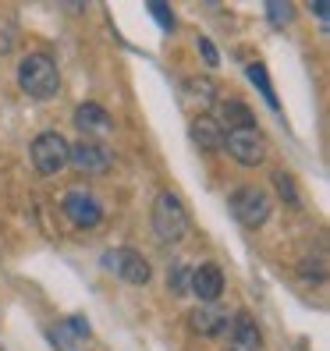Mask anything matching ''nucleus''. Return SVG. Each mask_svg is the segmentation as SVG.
Here are the masks:
<instances>
[{"label": "nucleus", "instance_id": "f257e3e1", "mask_svg": "<svg viewBox=\"0 0 330 351\" xmlns=\"http://www.w3.org/2000/svg\"><path fill=\"white\" fill-rule=\"evenodd\" d=\"M18 86L29 99H54L60 93V75L57 64L47 53H29L22 64H18Z\"/></svg>", "mask_w": 330, "mask_h": 351}, {"label": "nucleus", "instance_id": "f03ea898", "mask_svg": "<svg viewBox=\"0 0 330 351\" xmlns=\"http://www.w3.org/2000/svg\"><path fill=\"white\" fill-rule=\"evenodd\" d=\"M153 231H156V241L163 245H178L185 234H189V213L178 195L171 192H160L156 202H153Z\"/></svg>", "mask_w": 330, "mask_h": 351}, {"label": "nucleus", "instance_id": "7ed1b4c3", "mask_svg": "<svg viewBox=\"0 0 330 351\" xmlns=\"http://www.w3.org/2000/svg\"><path fill=\"white\" fill-rule=\"evenodd\" d=\"M231 213L241 227H249V231H256V227L266 223V217H270V195H266L263 189H256V184H241V189L231 192Z\"/></svg>", "mask_w": 330, "mask_h": 351}, {"label": "nucleus", "instance_id": "20e7f679", "mask_svg": "<svg viewBox=\"0 0 330 351\" xmlns=\"http://www.w3.org/2000/svg\"><path fill=\"white\" fill-rule=\"evenodd\" d=\"M32 167L39 174H47V178L64 171L68 167V142H64V135L60 132L36 135V142H32Z\"/></svg>", "mask_w": 330, "mask_h": 351}, {"label": "nucleus", "instance_id": "39448f33", "mask_svg": "<svg viewBox=\"0 0 330 351\" xmlns=\"http://www.w3.org/2000/svg\"><path fill=\"white\" fill-rule=\"evenodd\" d=\"M224 146H228V153L245 163V167H259V163L266 160V138L259 128H241V132H228V138H224Z\"/></svg>", "mask_w": 330, "mask_h": 351}, {"label": "nucleus", "instance_id": "423d86ee", "mask_svg": "<svg viewBox=\"0 0 330 351\" xmlns=\"http://www.w3.org/2000/svg\"><path fill=\"white\" fill-rule=\"evenodd\" d=\"M68 163L82 174H107L110 171V153L93 138H78V142H68Z\"/></svg>", "mask_w": 330, "mask_h": 351}, {"label": "nucleus", "instance_id": "0eeeda50", "mask_svg": "<svg viewBox=\"0 0 330 351\" xmlns=\"http://www.w3.org/2000/svg\"><path fill=\"white\" fill-rule=\"evenodd\" d=\"M103 263H107V270H114L121 280H128V284H146L153 277L150 263L142 259V252H135V249H114V252L103 256Z\"/></svg>", "mask_w": 330, "mask_h": 351}, {"label": "nucleus", "instance_id": "6e6552de", "mask_svg": "<svg viewBox=\"0 0 330 351\" xmlns=\"http://www.w3.org/2000/svg\"><path fill=\"white\" fill-rule=\"evenodd\" d=\"M60 210H64V217L75 223V227H96L103 220V206L89 195V192H64V199H60Z\"/></svg>", "mask_w": 330, "mask_h": 351}, {"label": "nucleus", "instance_id": "1a4fd4ad", "mask_svg": "<svg viewBox=\"0 0 330 351\" xmlns=\"http://www.w3.org/2000/svg\"><path fill=\"white\" fill-rule=\"evenodd\" d=\"M189 291H196L199 302H210V305H213V302L220 298V291H224V274L217 270L213 263L199 266V270L189 274Z\"/></svg>", "mask_w": 330, "mask_h": 351}, {"label": "nucleus", "instance_id": "9d476101", "mask_svg": "<svg viewBox=\"0 0 330 351\" xmlns=\"http://www.w3.org/2000/svg\"><path fill=\"white\" fill-rule=\"evenodd\" d=\"M228 351H263V334H259V326L252 323L249 313H235Z\"/></svg>", "mask_w": 330, "mask_h": 351}, {"label": "nucleus", "instance_id": "9b49d317", "mask_svg": "<svg viewBox=\"0 0 330 351\" xmlns=\"http://www.w3.org/2000/svg\"><path fill=\"white\" fill-rule=\"evenodd\" d=\"M217 128L224 132H241V128H256V121H252V110L245 107L241 99H220L217 103Z\"/></svg>", "mask_w": 330, "mask_h": 351}, {"label": "nucleus", "instance_id": "f8f14e48", "mask_svg": "<svg viewBox=\"0 0 330 351\" xmlns=\"http://www.w3.org/2000/svg\"><path fill=\"white\" fill-rule=\"evenodd\" d=\"M189 326L196 330V334H202V337H217V334L228 330V313L217 308V305H199L196 313L189 316Z\"/></svg>", "mask_w": 330, "mask_h": 351}, {"label": "nucleus", "instance_id": "ddd939ff", "mask_svg": "<svg viewBox=\"0 0 330 351\" xmlns=\"http://www.w3.org/2000/svg\"><path fill=\"white\" fill-rule=\"evenodd\" d=\"M75 125L82 128V138H86L89 132H110L114 128V121L107 117V110L99 107V103H82V107L75 110Z\"/></svg>", "mask_w": 330, "mask_h": 351}, {"label": "nucleus", "instance_id": "4468645a", "mask_svg": "<svg viewBox=\"0 0 330 351\" xmlns=\"http://www.w3.org/2000/svg\"><path fill=\"white\" fill-rule=\"evenodd\" d=\"M192 138L199 142L206 153H213V149L224 146V132L217 128V121H213V117H199L196 125H192Z\"/></svg>", "mask_w": 330, "mask_h": 351}, {"label": "nucleus", "instance_id": "2eb2a0df", "mask_svg": "<svg viewBox=\"0 0 330 351\" xmlns=\"http://www.w3.org/2000/svg\"><path fill=\"white\" fill-rule=\"evenodd\" d=\"M274 184H277V192L284 195V202H287V206H295V210H298V206H302V195H298V189H295L292 174L277 171V174H274Z\"/></svg>", "mask_w": 330, "mask_h": 351}, {"label": "nucleus", "instance_id": "dca6fc26", "mask_svg": "<svg viewBox=\"0 0 330 351\" xmlns=\"http://www.w3.org/2000/svg\"><path fill=\"white\" fill-rule=\"evenodd\" d=\"M249 78L259 86V93L266 96V103H270V107L277 110V96H274V86H270V78H266V68L263 64H249Z\"/></svg>", "mask_w": 330, "mask_h": 351}, {"label": "nucleus", "instance_id": "f3484780", "mask_svg": "<svg viewBox=\"0 0 330 351\" xmlns=\"http://www.w3.org/2000/svg\"><path fill=\"white\" fill-rule=\"evenodd\" d=\"M150 14L160 22V29H163V32H174V14H171L167 8H163L160 0H150Z\"/></svg>", "mask_w": 330, "mask_h": 351}, {"label": "nucleus", "instance_id": "a211bd4d", "mask_svg": "<svg viewBox=\"0 0 330 351\" xmlns=\"http://www.w3.org/2000/svg\"><path fill=\"white\" fill-rule=\"evenodd\" d=\"M266 14H270V22H274V25L292 22V8L281 4V0H270V4H266Z\"/></svg>", "mask_w": 330, "mask_h": 351}, {"label": "nucleus", "instance_id": "6ab92c4d", "mask_svg": "<svg viewBox=\"0 0 330 351\" xmlns=\"http://www.w3.org/2000/svg\"><path fill=\"white\" fill-rule=\"evenodd\" d=\"M167 284H171L174 295H185V291H189V270H181V266H178V270L167 277Z\"/></svg>", "mask_w": 330, "mask_h": 351}, {"label": "nucleus", "instance_id": "aec40b11", "mask_svg": "<svg viewBox=\"0 0 330 351\" xmlns=\"http://www.w3.org/2000/svg\"><path fill=\"white\" fill-rule=\"evenodd\" d=\"M199 50H202V57H206V64H210V68H217V64H220V53H217V47H213L206 36L199 39Z\"/></svg>", "mask_w": 330, "mask_h": 351}, {"label": "nucleus", "instance_id": "412c9836", "mask_svg": "<svg viewBox=\"0 0 330 351\" xmlns=\"http://www.w3.org/2000/svg\"><path fill=\"white\" fill-rule=\"evenodd\" d=\"M313 11H316V18H320V22L327 25V0H316V4H313Z\"/></svg>", "mask_w": 330, "mask_h": 351}]
</instances>
